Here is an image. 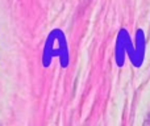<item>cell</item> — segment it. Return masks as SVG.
<instances>
[{
	"label": "cell",
	"mask_w": 150,
	"mask_h": 126,
	"mask_svg": "<svg viewBox=\"0 0 150 126\" xmlns=\"http://www.w3.org/2000/svg\"><path fill=\"white\" fill-rule=\"evenodd\" d=\"M144 125H150V111H149V113H148V116H146V120H145V122H144Z\"/></svg>",
	"instance_id": "6da1fadb"
}]
</instances>
